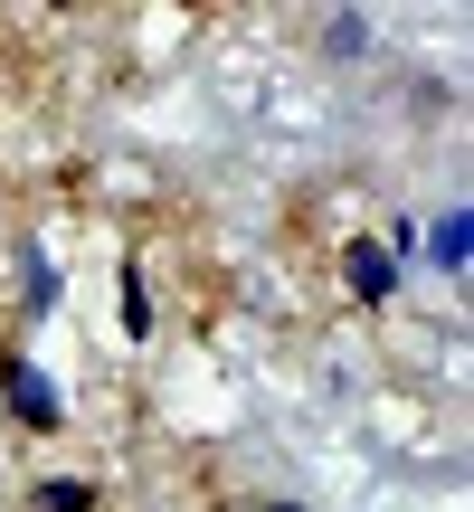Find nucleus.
Wrapping results in <instances>:
<instances>
[{
  "instance_id": "4",
  "label": "nucleus",
  "mask_w": 474,
  "mask_h": 512,
  "mask_svg": "<svg viewBox=\"0 0 474 512\" xmlns=\"http://www.w3.org/2000/svg\"><path fill=\"white\" fill-rule=\"evenodd\" d=\"M323 48H332V57H361V48H370V19H361V10H342V19L323 29Z\"/></svg>"
},
{
  "instance_id": "5",
  "label": "nucleus",
  "mask_w": 474,
  "mask_h": 512,
  "mask_svg": "<svg viewBox=\"0 0 474 512\" xmlns=\"http://www.w3.org/2000/svg\"><path fill=\"white\" fill-rule=\"evenodd\" d=\"M124 332H133V342L152 332V294H143V275H133V266H124Z\"/></svg>"
},
{
  "instance_id": "2",
  "label": "nucleus",
  "mask_w": 474,
  "mask_h": 512,
  "mask_svg": "<svg viewBox=\"0 0 474 512\" xmlns=\"http://www.w3.org/2000/svg\"><path fill=\"white\" fill-rule=\"evenodd\" d=\"M10 418L19 427H57V389H48V370H29V361H10Z\"/></svg>"
},
{
  "instance_id": "6",
  "label": "nucleus",
  "mask_w": 474,
  "mask_h": 512,
  "mask_svg": "<svg viewBox=\"0 0 474 512\" xmlns=\"http://www.w3.org/2000/svg\"><path fill=\"white\" fill-rule=\"evenodd\" d=\"M38 503H48V512H86L95 494H86V484H76V475H57V484H48V494H38Z\"/></svg>"
},
{
  "instance_id": "7",
  "label": "nucleus",
  "mask_w": 474,
  "mask_h": 512,
  "mask_svg": "<svg viewBox=\"0 0 474 512\" xmlns=\"http://www.w3.org/2000/svg\"><path fill=\"white\" fill-rule=\"evenodd\" d=\"M266 512H294V503H266Z\"/></svg>"
},
{
  "instance_id": "1",
  "label": "nucleus",
  "mask_w": 474,
  "mask_h": 512,
  "mask_svg": "<svg viewBox=\"0 0 474 512\" xmlns=\"http://www.w3.org/2000/svg\"><path fill=\"white\" fill-rule=\"evenodd\" d=\"M342 285L361 294V304H389V285H399L389 247H380V238H351V247H342Z\"/></svg>"
},
{
  "instance_id": "3",
  "label": "nucleus",
  "mask_w": 474,
  "mask_h": 512,
  "mask_svg": "<svg viewBox=\"0 0 474 512\" xmlns=\"http://www.w3.org/2000/svg\"><path fill=\"white\" fill-rule=\"evenodd\" d=\"M465 247H474L465 209H446V219H437V266H446V275H465Z\"/></svg>"
}]
</instances>
